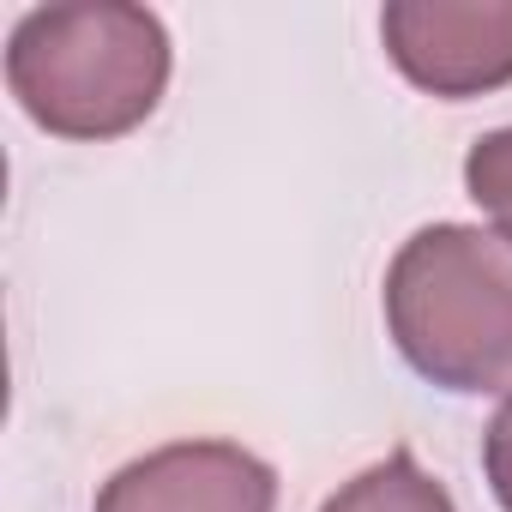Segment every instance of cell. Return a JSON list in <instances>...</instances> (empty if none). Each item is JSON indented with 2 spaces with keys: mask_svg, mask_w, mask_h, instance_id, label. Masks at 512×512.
Listing matches in <instances>:
<instances>
[{
  "mask_svg": "<svg viewBox=\"0 0 512 512\" xmlns=\"http://www.w3.org/2000/svg\"><path fill=\"white\" fill-rule=\"evenodd\" d=\"M169 31L133 0H79L31 7L7 37V85L19 109L79 145L145 127L169 91Z\"/></svg>",
  "mask_w": 512,
  "mask_h": 512,
  "instance_id": "cell-1",
  "label": "cell"
},
{
  "mask_svg": "<svg viewBox=\"0 0 512 512\" xmlns=\"http://www.w3.org/2000/svg\"><path fill=\"white\" fill-rule=\"evenodd\" d=\"M386 332L440 392L512 398V241L476 223H428L386 266Z\"/></svg>",
  "mask_w": 512,
  "mask_h": 512,
  "instance_id": "cell-2",
  "label": "cell"
},
{
  "mask_svg": "<svg viewBox=\"0 0 512 512\" xmlns=\"http://www.w3.org/2000/svg\"><path fill=\"white\" fill-rule=\"evenodd\" d=\"M380 43L416 91L464 103L512 85V0H392Z\"/></svg>",
  "mask_w": 512,
  "mask_h": 512,
  "instance_id": "cell-3",
  "label": "cell"
},
{
  "mask_svg": "<svg viewBox=\"0 0 512 512\" xmlns=\"http://www.w3.org/2000/svg\"><path fill=\"white\" fill-rule=\"evenodd\" d=\"M278 470L235 440H175L121 464L91 512H272Z\"/></svg>",
  "mask_w": 512,
  "mask_h": 512,
  "instance_id": "cell-4",
  "label": "cell"
},
{
  "mask_svg": "<svg viewBox=\"0 0 512 512\" xmlns=\"http://www.w3.org/2000/svg\"><path fill=\"white\" fill-rule=\"evenodd\" d=\"M320 512H458V506H452L446 482L428 476L410 446H398L380 464H368L362 476H350Z\"/></svg>",
  "mask_w": 512,
  "mask_h": 512,
  "instance_id": "cell-5",
  "label": "cell"
},
{
  "mask_svg": "<svg viewBox=\"0 0 512 512\" xmlns=\"http://www.w3.org/2000/svg\"><path fill=\"white\" fill-rule=\"evenodd\" d=\"M464 187L470 199L494 217V235L512 241V127H494L470 145L464 157Z\"/></svg>",
  "mask_w": 512,
  "mask_h": 512,
  "instance_id": "cell-6",
  "label": "cell"
},
{
  "mask_svg": "<svg viewBox=\"0 0 512 512\" xmlns=\"http://www.w3.org/2000/svg\"><path fill=\"white\" fill-rule=\"evenodd\" d=\"M482 470H488V488H494L500 512H512V398L494 410V422L482 434Z\"/></svg>",
  "mask_w": 512,
  "mask_h": 512,
  "instance_id": "cell-7",
  "label": "cell"
}]
</instances>
